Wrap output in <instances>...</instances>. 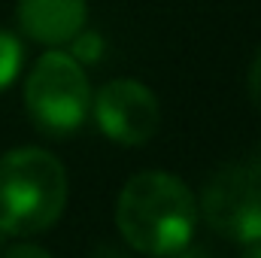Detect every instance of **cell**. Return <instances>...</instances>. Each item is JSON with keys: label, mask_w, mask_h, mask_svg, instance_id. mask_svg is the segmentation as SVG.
<instances>
[{"label": "cell", "mask_w": 261, "mask_h": 258, "mask_svg": "<svg viewBox=\"0 0 261 258\" xmlns=\"http://www.w3.org/2000/svg\"><path fill=\"white\" fill-rule=\"evenodd\" d=\"M195 192L167 170L134 173L116 200V228L134 252L170 258L195 240L197 231Z\"/></svg>", "instance_id": "cell-1"}, {"label": "cell", "mask_w": 261, "mask_h": 258, "mask_svg": "<svg viewBox=\"0 0 261 258\" xmlns=\"http://www.w3.org/2000/svg\"><path fill=\"white\" fill-rule=\"evenodd\" d=\"M67 203L64 164L37 146L12 149L0 158V231L31 237L49 231Z\"/></svg>", "instance_id": "cell-2"}, {"label": "cell", "mask_w": 261, "mask_h": 258, "mask_svg": "<svg viewBox=\"0 0 261 258\" xmlns=\"http://www.w3.org/2000/svg\"><path fill=\"white\" fill-rule=\"evenodd\" d=\"M24 110L49 137L73 134L91 110V85L82 64L61 49L37 58L24 82Z\"/></svg>", "instance_id": "cell-3"}, {"label": "cell", "mask_w": 261, "mask_h": 258, "mask_svg": "<svg viewBox=\"0 0 261 258\" xmlns=\"http://www.w3.org/2000/svg\"><path fill=\"white\" fill-rule=\"evenodd\" d=\"M197 213L225 240L261 243V173L246 161L216 167L203 183Z\"/></svg>", "instance_id": "cell-4"}, {"label": "cell", "mask_w": 261, "mask_h": 258, "mask_svg": "<svg viewBox=\"0 0 261 258\" xmlns=\"http://www.w3.org/2000/svg\"><path fill=\"white\" fill-rule=\"evenodd\" d=\"M91 113L103 137H110L119 146H143L155 137L161 110L158 97L152 94L149 85L140 79H110L94 97H91Z\"/></svg>", "instance_id": "cell-5"}, {"label": "cell", "mask_w": 261, "mask_h": 258, "mask_svg": "<svg viewBox=\"0 0 261 258\" xmlns=\"http://www.w3.org/2000/svg\"><path fill=\"white\" fill-rule=\"evenodd\" d=\"M18 24L40 46H67L88 18L85 0H18Z\"/></svg>", "instance_id": "cell-6"}, {"label": "cell", "mask_w": 261, "mask_h": 258, "mask_svg": "<svg viewBox=\"0 0 261 258\" xmlns=\"http://www.w3.org/2000/svg\"><path fill=\"white\" fill-rule=\"evenodd\" d=\"M21 61H24L21 43L9 31H0V91L12 85V79L21 70Z\"/></svg>", "instance_id": "cell-7"}, {"label": "cell", "mask_w": 261, "mask_h": 258, "mask_svg": "<svg viewBox=\"0 0 261 258\" xmlns=\"http://www.w3.org/2000/svg\"><path fill=\"white\" fill-rule=\"evenodd\" d=\"M70 46H73V58L79 61V64H97L100 61V55H103V40H100V34L97 31H79L73 40H70Z\"/></svg>", "instance_id": "cell-8"}, {"label": "cell", "mask_w": 261, "mask_h": 258, "mask_svg": "<svg viewBox=\"0 0 261 258\" xmlns=\"http://www.w3.org/2000/svg\"><path fill=\"white\" fill-rule=\"evenodd\" d=\"M246 88H249V100L261 113V49L255 52L252 64H249V76H246Z\"/></svg>", "instance_id": "cell-9"}, {"label": "cell", "mask_w": 261, "mask_h": 258, "mask_svg": "<svg viewBox=\"0 0 261 258\" xmlns=\"http://www.w3.org/2000/svg\"><path fill=\"white\" fill-rule=\"evenodd\" d=\"M3 258H52V255L37 243H15L3 252Z\"/></svg>", "instance_id": "cell-10"}, {"label": "cell", "mask_w": 261, "mask_h": 258, "mask_svg": "<svg viewBox=\"0 0 261 258\" xmlns=\"http://www.w3.org/2000/svg\"><path fill=\"white\" fill-rule=\"evenodd\" d=\"M91 258H130V255L125 249H119L116 243H97L94 252H91Z\"/></svg>", "instance_id": "cell-11"}, {"label": "cell", "mask_w": 261, "mask_h": 258, "mask_svg": "<svg viewBox=\"0 0 261 258\" xmlns=\"http://www.w3.org/2000/svg\"><path fill=\"white\" fill-rule=\"evenodd\" d=\"M170 258H213V255H210L206 249H189V246H186V249H179L176 255H170Z\"/></svg>", "instance_id": "cell-12"}, {"label": "cell", "mask_w": 261, "mask_h": 258, "mask_svg": "<svg viewBox=\"0 0 261 258\" xmlns=\"http://www.w3.org/2000/svg\"><path fill=\"white\" fill-rule=\"evenodd\" d=\"M246 164H249V167H255V170L261 173V140L255 143V146H252V152H249V158H246Z\"/></svg>", "instance_id": "cell-13"}, {"label": "cell", "mask_w": 261, "mask_h": 258, "mask_svg": "<svg viewBox=\"0 0 261 258\" xmlns=\"http://www.w3.org/2000/svg\"><path fill=\"white\" fill-rule=\"evenodd\" d=\"M240 258H261V243H246Z\"/></svg>", "instance_id": "cell-14"}, {"label": "cell", "mask_w": 261, "mask_h": 258, "mask_svg": "<svg viewBox=\"0 0 261 258\" xmlns=\"http://www.w3.org/2000/svg\"><path fill=\"white\" fill-rule=\"evenodd\" d=\"M3 237H6V234H3V231H0V246H3Z\"/></svg>", "instance_id": "cell-15"}]
</instances>
